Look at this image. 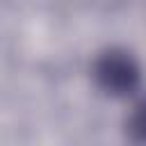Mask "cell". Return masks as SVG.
Masks as SVG:
<instances>
[{
	"mask_svg": "<svg viewBox=\"0 0 146 146\" xmlns=\"http://www.w3.org/2000/svg\"><path fill=\"white\" fill-rule=\"evenodd\" d=\"M96 82L112 96H130L139 87V66L125 50H107L94 66Z\"/></svg>",
	"mask_w": 146,
	"mask_h": 146,
	"instance_id": "obj_1",
	"label": "cell"
}]
</instances>
